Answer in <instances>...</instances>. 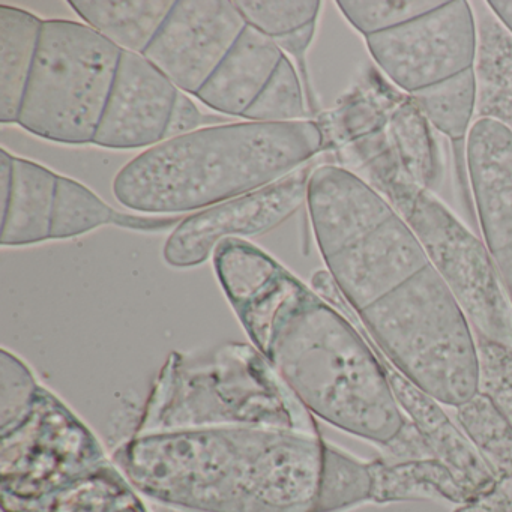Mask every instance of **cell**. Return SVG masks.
<instances>
[{
    "instance_id": "4fadbf2b",
    "label": "cell",
    "mask_w": 512,
    "mask_h": 512,
    "mask_svg": "<svg viewBox=\"0 0 512 512\" xmlns=\"http://www.w3.org/2000/svg\"><path fill=\"white\" fill-rule=\"evenodd\" d=\"M307 203L323 259L379 229L397 214L361 176L332 164L311 173Z\"/></svg>"
},
{
    "instance_id": "4316f807",
    "label": "cell",
    "mask_w": 512,
    "mask_h": 512,
    "mask_svg": "<svg viewBox=\"0 0 512 512\" xmlns=\"http://www.w3.org/2000/svg\"><path fill=\"white\" fill-rule=\"evenodd\" d=\"M371 463L350 457L337 446L325 442L319 496L314 512H338L371 497Z\"/></svg>"
},
{
    "instance_id": "7402d4cb",
    "label": "cell",
    "mask_w": 512,
    "mask_h": 512,
    "mask_svg": "<svg viewBox=\"0 0 512 512\" xmlns=\"http://www.w3.org/2000/svg\"><path fill=\"white\" fill-rule=\"evenodd\" d=\"M182 221L179 217L145 218L121 214L85 185L59 176L50 239L76 238L106 224L139 232H164L179 226Z\"/></svg>"
},
{
    "instance_id": "e0dca14e",
    "label": "cell",
    "mask_w": 512,
    "mask_h": 512,
    "mask_svg": "<svg viewBox=\"0 0 512 512\" xmlns=\"http://www.w3.org/2000/svg\"><path fill=\"white\" fill-rule=\"evenodd\" d=\"M475 121L487 119L512 133V35L487 2H475Z\"/></svg>"
},
{
    "instance_id": "cb8c5ba5",
    "label": "cell",
    "mask_w": 512,
    "mask_h": 512,
    "mask_svg": "<svg viewBox=\"0 0 512 512\" xmlns=\"http://www.w3.org/2000/svg\"><path fill=\"white\" fill-rule=\"evenodd\" d=\"M373 491L377 500L406 499L410 496H443L452 502H466L469 494L458 484L448 467L436 458L371 463Z\"/></svg>"
},
{
    "instance_id": "5b68a950",
    "label": "cell",
    "mask_w": 512,
    "mask_h": 512,
    "mask_svg": "<svg viewBox=\"0 0 512 512\" xmlns=\"http://www.w3.org/2000/svg\"><path fill=\"white\" fill-rule=\"evenodd\" d=\"M358 314L383 355L428 397L457 407L478 394L475 332L433 266Z\"/></svg>"
},
{
    "instance_id": "484cf974",
    "label": "cell",
    "mask_w": 512,
    "mask_h": 512,
    "mask_svg": "<svg viewBox=\"0 0 512 512\" xmlns=\"http://www.w3.org/2000/svg\"><path fill=\"white\" fill-rule=\"evenodd\" d=\"M460 430L496 478L512 476V424L487 395L478 392L454 407Z\"/></svg>"
},
{
    "instance_id": "44dd1931",
    "label": "cell",
    "mask_w": 512,
    "mask_h": 512,
    "mask_svg": "<svg viewBox=\"0 0 512 512\" xmlns=\"http://www.w3.org/2000/svg\"><path fill=\"white\" fill-rule=\"evenodd\" d=\"M44 22L28 11L0 7V121L17 124Z\"/></svg>"
},
{
    "instance_id": "1f68e13d",
    "label": "cell",
    "mask_w": 512,
    "mask_h": 512,
    "mask_svg": "<svg viewBox=\"0 0 512 512\" xmlns=\"http://www.w3.org/2000/svg\"><path fill=\"white\" fill-rule=\"evenodd\" d=\"M212 122L217 125H223L227 121L226 119L203 116L202 112L197 109L196 104L190 100V97L185 92L179 91L175 106H173L172 115H170L169 124H167L166 134H164V142L187 136V134L197 131L196 128L212 124Z\"/></svg>"
},
{
    "instance_id": "8992f818",
    "label": "cell",
    "mask_w": 512,
    "mask_h": 512,
    "mask_svg": "<svg viewBox=\"0 0 512 512\" xmlns=\"http://www.w3.org/2000/svg\"><path fill=\"white\" fill-rule=\"evenodd\" d=\"M121 56L91 26L46 20L17 124L52 142L94 143Z\"/></svg>"
},
{
    "instance_id": "d4e9b609",
    "label": "cell",
    "mask_w": 512,
    "mask_h": 512,
    "mask_svg": "<svg viewBox=\"0 0 512 512\" xmlns=\"http://www.w3.org/2000/svg\"><path fill=\"white\" fill-rule=\"evenodd\" d=\"M431 128L454 143L467 140L476 109L473 68L409 95Z\"/></svg>"
},
{
    "instance_id": "52a82bcc",
    "label": "cell",
    "mask_w": 512,
    "mask_h": 512,
    "mask_svg": "<svg viewBox=\"0 0 512 512\" xmlns=\"http://www.w3.org/2000/svg\"><path fill=\"white\" fill-rule=\"evenodd\" d=\"M445 281L479 337L512 346V307L485 242L461 224L430 191L407 182L380 188Z\"/></svg>"
},
{
    "instance_id": "6da1fadb",
    "label": "cell",
    "mask_w": 512,
    "mask_h": 512,
    "mask_svg": "<svg viewBox=\"0 0 512 512\" xmlns=\"http://www.w3.org/2000/svg\"><path fill=\"white\" fill-rule=\"evenodd\" d=\"M326 440L316 424L214 421L133 430L112 458L155 505L187 512H314Z\"/></svg>"
},
{
    "instance_id": "2e32d148",
    "label": "cell",
    "mask_w": 512,
    "mask_h": 512,
    "mask_svg": "<svg viewBox=\"0 0 512 512\" xmlns=\"http://www.w3.org/2000/svg\"><path fill=\"white\" fill-rule=\"evenodd\" d=\"M136 488L109 457L31 502L5 512H149Z\"/></svg>"
},
{
    "instance_id": "5bb4252c",
    "label": "cell",
    "mask_w": 512,
    "mask_h": 512,
    "mask_svg": "<svg viewBox=\"0 0 512 512\" xmlns=\"http://www.w3.org/2000/svg\"><path fill=\"white\" fill-rule=\"evenodd\" d=\"M466 163L488 251L512 245V133L494 121L473 122Z\"/></svg>"
},
{
    "instance_id": "ac0fdd59",
    "label": "cell",
    "mask_w": 512,
    "mask_h": 512,
    "mask_svg": "<svg viewBox=\"0 0 512 512\" xmlns=\"http://www.w3.org/2000/svg\"><path fill=\"white\" fill-rule=\"evenodd\" d=\"M58 175L14 157L10 199L2 209V247H23L52 236Z\"/></svg>"
},
{
    "instance_id": "9a60e30c",
    "label": "cell",
    "mask_w": 512,
    "mask_h": 512,
    "mask_svg": "<svg viewBox=\"0 0 512 512\" xmlns=\"http://www.w3.org/2000/svg\"><path fill=\"white\" fill-rule=\"evenodd\" d=\"M284 56L272 38L247 26L196 97L215 112L242 118Z\"/></svg>"
},
{
    "instance_id": "f546056e",
    "label": "cell",
    "mask_w": 512,
    "mask_h": 512,
    "mask_svg": "<svg viewBox=\"0 0 512 512\" xmlns=\"http://www.w3.org/2000/svg\"><path fill=\"white\" fill-rule=\"evenodd\" d=\"M235 5L248 26L272 40L317 23L322 7L319 0H241Z\"/></svg>"
},
{
    "instance_id": "d6a6232c",
    "label": "cell",
    "mask_w": 512,
    "mask_h": 512,
    "mask_svg": "<svg viewBox=\"0 0 512 512\" xmlns=\"http://www.w3.org/2000/svg\"><path fill=\"white\" fill-rule=\"evenodd\" d=\"M491 257H493L494 265H496L497 271H499L503 289H505L509 304L512 307V245L511 247L494 251V253H491Z\"/></svg>"
},
{
    "instance_id": "ffe728a7",
    "label": "cell",
    "mask_w": 512,
    "mask_h": 512,
    "mask_svg": "<svg viewBox=\"0 0 512 512\" xmlns=\"http://www.w3.org/2000/svg\"><path fill=\"white\" fill-rule=\"evenodd\" d=\"M172 0H71L80 19L124 52L143 55L172 13Z\"/></svg>"
},
{
    "instance_id": "7c38bea8",
    "label": "cell",
    "mask_w": 512,
    "mask_h": 512,
    "mask_svg": "<svg viewBox=\"0 0 512 512\" xmlns=\"http://www.w3.org/2000/svg\"><path fill=\"white\" fill-rule=\"evenodd\" d=\"M179 89L143 55L124 52L94 143L139 149L164 142Z\"/></svg>"
},
{
    "instance_id": "836d02e7",
    "label": "cell",
    "mask_w": 512,
    "mask_h": 512,
    "mask_svg": "<svg viewBox=\"0 0 512 512\" xmlns=\"http://www.w3.org/2000/svg\"><path fill=\"white\" fill-rule=\"evenodd\" d=\"M488 8L491 13L496 16V19L502 23L503 28L512 35V0L511 2H503V0H490L487 2Z\"/></svg>"
},
{
    "instance_id": "e575fe53",
    "label": "cell",
    "mask_w": 512,
    "mask_h": 512,
    "mask_svg": "<svg viewBox=\"0 0 512 512\" xmlns=\"http://www.w3.org/2000/svg\"><path fill=\"white\" fill-rule=\"evenodd\" d=\"M154 512H187V511H179V509L167 508V506L155 505V503H154Z\"/></svg>"
},
{
    "instance_id": "277c9868",
    "label": "cell",
    "mask_w": 512,
    "mask_h": 512,
    "mask_svg": "<svg viewBox=\"0 0 512 512\" xmlns=\"http://www.w3.org/2000/svg\"><path fill=\"white\" fill-rule=\"evenodd\" d=\"M214 421L316 424L253 344L224 343L202 352H173L133 430H169Z\"/></svg>"
},
{
    "instance_id": "8fae6325",
    "label": "cell",
    "mask_w": 512,
    "mask_h": 512,
    "mask_svg": "<svg viewBox=\"0 0 512 512\" xmlns=\"http://www.w3.org/2000/svg\"><path fill=\"white\" fill-rule=\"evenodd\" d=\"M323 260L332 280L356 313L430 265L418 239L398 214Z\"/></svg>"
},
{
    "instance_id": "ba28073f",
    "label": "cell",
    "mask_w": 512,
    "mask_h": 512,
    "mask_svg": "<svg viewBox=\"0 0 512 512\" xmlns=\"http://www.w3.org/2000/svg\"><path fill=\"white\" fill-rule=\"evenodd\" d=\"M380 70L407 95L473 68L476 20L455 0L404 25L365 38Z\"/></svg>"
},
{
    "instance_id": "4dcf8cb0",
    "label": "cell",
    "mask_w": 512,
    "mask_h": 512,
    "mask_svg": "<svg viewBox=\"0 0 512 512\" xmlns=\"http://www.w3.org/2000/svg\"><path fill=\"white\" fill-rule=\"evenodd\" d=\"M476 338L479 392L487 395L512 424V346Z\"/></svg>"
},
{
    "instance_id": "603a6c76",
    "label": "cell",
    "mask_w": 512,
    "mask_h": 512,
    "mask_svg": "<svg viewBox=\"0 0 512 512\" xmlns=\"http://www.w3.org/2000/svg\"><path fill=\"white\" fill-rule=\"evenodd\" d=\"M386 142L398 163L401 176L409 184L430 191L442 173L439 146L430 124L407 95L383 128Z\"/></svg>"
},
{
    "instance_id": "d6986e66",
    "label": "cell",
    "mask_w": 512,
    "mask_h": 512,
    "mask_svg": "<svg viewBox=\"0 0 512 512\" xmlns=\"http://www.w3.org/2000/svg\"><path fill=\"white\" fill-rule=\"evenodd\" d=\"M407 94L392 89L382 77L370 76L344 97L343 103L317 118L323 137V152H337L364 137L379 133Z\"/></svg>"
},
{
    "instance_id": "9c48e42d",
    "label": "cell",
    "mask_w": 512,
    "mask_h": 512,
    "mask_svg": "<svg viewBox=\"0 0 512 512\" xmlns=\"http://www.w3.org/2000/svg\"><path fill=\"white\" fill-rule=\"evenodd\" d=\"M313 166L305 164L277 184L185 218L164 245V260L193 268L209 259L224 239L271 232L307 202Z\"/></svg>"
},
{
    "instance_id": "83f0119b",
    "label": "cell",
    "mask_w": 512,
    "mask_h": 512,
    "mask_svg": "<svg viewBox=\"0 0 512 512\" xmlns=\"http://www.w3.org/2000/svg\"><path fill=\"white\" fill-rule=\"evenodd\" d=\"M308 116L310 112L298 71L292 61L284 56L268 85L242 118L250 122L286 124L307 121Z\"/></svg>"
},
{
    "instance_id": "30bf717a",
    "label": "cell",
    "mask_w": 512,
    "mask_h": 512,
    "mask_svg": "<svg viewBox=\"0 0 512 512\" xmlns=\"http://www.w3.org/2000/svg\"><path fill=\"white\" fill-rule=\"evenodd\" d=\"M247 26L235 2L179 0L143 56L179 91L197 95Z\"/></svg>"
},
{
    "instance_id": "3957f363",
    "label": "cell",
    "mask_w": 512,
    "mask_h": 512,
    "mask_svg": "<svg viewBox=\"0 0 512 512\" xmlns=\"http://www.w3.org/2000/svg\"><path fill=\"white\" fill-rule=\"evenodd\" d=\"M320 152L316 121L215 125L134 158L113 194L125 208L152 214L212 208L277 184Z\"/></svg>"
},
{
    "instance_id": "f1b7e54d",
    "label": "cell",
    "mask_w": 512,
    "mask_h": 512,
    "mask_svg": "<svg viewBox=\"0 0 512 512\" xmlns=\"http://www.w3.org/2000/svg\"><path fill=\"white\" fill-rule=\"evenodd\" d=\"M443 4L442 0H341L338 8L350 25L367 38L404 25Z\"/></svg>"
},
{
    "instance_id": "7a4b0ae2",
    "label": "cell",
    "mask_w": 512,
    "mask_h": 512,
    "mask_svg": "<svg viewBox=\"0 0 512 512\" xmlns=\"http://www.w3.org/2000/svg\"><path fill=\"white\" fill-rule=\"evenodd\" d=\"M235 313L311 415L377 445L400 433L406 415L367 338L284 266Z\"/></svg>"
}]
</instances>
